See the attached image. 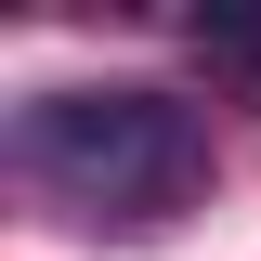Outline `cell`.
<instances>
[{"label":"cell","mask_w":261,"mask_h":261,"mask_svg":"<svg viewBox=\"0 0 261 261\" xmlns=\"http://www.w3.org/2000/svg\"><path fill=\"white\" fill-rule=\"evenodd\" d=\"M0 144H13V183H39L105 235H157L209 196V118L157 79H53L13 105Z\"/></svg>","instance_id":"cell-1"},{"label":"cell","mask_w":261,"mask_h":261,"mask_svg":"<svg viewBox=\"0 0 261 261\" xmlns=\"http://www.w3.org/2000/svg\"><path fill=\"white\" fill-rule=\"evenodd\" d=\"M183 53H196V79L222 105H261V0H196L183 13Z\"/></svg>","instance_id":"cell-2"}]
</instances>
